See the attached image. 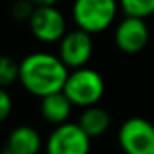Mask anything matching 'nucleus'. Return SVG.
<instances>
[{"label": "nucleus", "instance_id": "1", "mask_svg": "<svg viewBox=\"0 0 154 154\" xmlns=\"http://www.w3.org/2000/svg\"><path fill=\"white\" fill-rule=\"evenodd\" d=\"M68 73L70 68L61 58L48 51H33L18 63V81L37 98L63 91Z\"/></svg>", "mask_w": 154, "mask_h": 154}, {"label": "nucleus", "instance_id": "2", "mask_svg": "<svg viewBox=\"0 0 154 154\" xmlns=\"http://www.w3.org/2000/svg\"><path fill=\"white\" fill-rule=\"evenodd\" d=\"M119 12L118 0H75L71 5V18L76 28L98 35L114 23Z\"/></svg>", "mask_w": 154, "mask_h": 154}, {"label": "nucleus", "instance_id": "3", "mask_svg": "<svg viewBox=\"0 0 154 154\" xmlns=\"http://www.w3.org/2000/svg\"><path fill=\"white\" fill-rule=\"evenodd\" d=\"M63 93L73 103V106H93V104L100 103L104 94V80L93 68H75L68 73Z\"/></svg>", "mask_w": 154, "mask_h": 154}, {"label": "nucleus", "instance_id": "4", "mask_svg": "<svg viewBox=\"0 0 154 154\" xmlns=\"http://www.w3.org/2000/svg\"><path fill=\"white\" fill-rule=\"evenodd\" d=\"M118 143L124 154H154V124L139 116L129 118L118 129Z\"/></svg>", "mask_w": 154, "mask_h": 154}, {"label": "nucleus", "instance_id": "5", "mask_svg": "<svg viewBox=\"0 0 154 154\" xmlns=\"http://www.w3.org/2000/svg\"><path fill=\"white\" fill-rule=\"evenodd\" d=\"M47 154H90L91 137L78 123H61L55 126L45 144Z\"/></svg>", "mask_w": 154, "mask_h": 154}, {"label": "nucleus", "instance_id": "6", "mask_svg": "<svg viewBox=\"0 0 154 154\" xmlns=\"http://www.w3.org/2000/svg\"><path fill=\"white\" fill-rule=\"evenodd\" d=\"M28 28L32 35L42 43H58L66 33V18L63 12L55 5L35 7L32 17L28 18Z\"/></svg>", "mask_w": 154, "mask_h": 154}, {"label": "nucleus", "instance_id": "7", "mask_svg": "<svg viewBox=\"0 0 154 154\" xmlns=\"http://www.w3.org/2000/svg\"><path fill=\"white\" fill-rule=\"evenodd\" d=\"M93 55V35L75 28L61 37L58 42V57L70 70L86 66Z\"/></svg>", "mask_w": 154, "mask_h": 154}, {"label": "nucleus", "instance_id": "8", "mask_svg": "<svg viewBox=\"0 0 154 154\" xmlns=\"http://www.w3.org/2000/svg\"><path fill=\"white\" fill-rule=\"evenodd\" d=\"M147 42H149V27L144 18L124 15V18L114 28V45L123 53H139L146 48Z\"/></svg>", "mask_w": 154, "mask_h": 154}, {"label": "nucleus", "instance_id": "9", "mask_svg": "<svg viewBox=\"0 0 154 154\" xmlns=\"http://www.w3.org/2000/svg\"><path fill=\"white\" fill-rule=\"evenodd\" d=\"M42 144L40 133L35 128L22 124L10 131L2 154H38Z\"/></svg>", "mask_w": 154, "mask_h": 154}, {"label": "nucleus", "instance_id": "10", "mask_svg": "<svg viewBox=\"0 0 154 154\" xmlns=\"http://www.w3.org/2000/svg\"><path fill=\"white\" fill-rule=\"evenodd\" d=\"M71 109H73V103L68 100V96L63 91H57V93H51L48 96L42 98L40 103L42 116H43L45 121L55 124V126L66 123L68 118L71 116Z\"/></svg>", "mask_w": 154, "mask_h": 154}, {"label": "nucleus", "instance_id": "11", "mask_svg": "<svg viewBox=\"0 0 154 154\" xmlns=\"http://www.w3.org/2000/svg\"><path fill=\"white\" fill-rule=\"evenodd\" d=\"M78 124H80L85 133L93 139V137L103 136V134L109 129L111 116L104 108L98 106V104H93V106L83 108V113H81V116H80Z\"/></svg>", "mask_w": 154, "mask_h": 154}, {"label": "nucleus", "instance_id": "12", "mask_svg": "<svg viewBox=\"0 0 154 154\" xmlns=\"http://www.w3.org/2000/svg\"><path fill=\"white\" fill-rule=\"evenodd\" d=\"M119 8L124 15L139 17L146 20L154 15V0H118Z\"/></svg>", "mask_w": 154, "mask_h": 154}, {"label": "nucleus", "instance_id": "13", "mask_svg": "<svg viewBox=\"0 0 154 154\" xmlns=\"http://www.w3.org/2000/svg\"><path fill=\"white\" fill-rule=\"evenodd\" d=\"M18 81V63L10 57H0V88H8Z\"/></svg>", "mask_w": 154, "mask_h": 154}, {"label": "nucleus", "instance_id": "14", "mask_svg": "<svg viewBox=\"0 0 154 154\" xmlns=\"http://www.w3.org/2000/svg\"><path fill=\"white\" fill-rule=\"evenodd\" d=\"M35 7L37 5L32 2V0H17L14 4V7H12V15H14L15 20H27L32 17V14H33Z\"/></svg>", "mask_w": 154, "mask_h": 154}, {"label": "nucleus", "instance_id": "15", "mask_svg": "<svg viewBox=\"0 0 154 154\" xmlns=\"http://www.w3.org/2000/svg\"><path fill=\"white\" fill-rule=\"evenodd\" d=\"M14 109V100L7 88H0V123H4L8 116L12 114Z\"/></svg>", "mask_w": 154, "mask_h": 154}, {"label": "nucleus", "instance_id": "16", "mask_svg": "<svg viewBox=\"0 0 154 154\" xmlns=\"http://www.w3.org/2000/svg\"><path fill=\"white\" fill-rule=\"evenodd\" d=\"M37 7H40V5H57L58 0H32Z\"/></svg>", "mask_w": 154, "mask_h": 154}, {"label": "nucleus", "instance_id": "17", "mask_svg": "<svg viewBox=\"0 0 154 154\" xmlns=\"http://www.w3.org/2000/svg\"><path fill=\"white\" fill-rule=\"evenodd\" d=\"M152 17H154V15H152Z\"/></svg>", "mask_w": 154, "mask_h": 154}]
</instances>
